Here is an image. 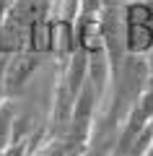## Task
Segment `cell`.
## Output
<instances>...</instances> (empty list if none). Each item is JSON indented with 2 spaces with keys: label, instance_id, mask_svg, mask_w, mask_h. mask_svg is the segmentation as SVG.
Returning <instances> with one entry per match:
<instances>
[{
  "label": "cell",
  "instance_id": "cell-1",
  "mask_svg": "<svg viewBox=\"0 0 153 156\" xmlns=\"http://www.w3.org/2000/svg\"><path fill=\"white\" fill-rule=\"evenodd\" d=\"M122 39L127 57H145L153 50V3L130 0L122 11Z\"/></svg>",
  "mask_w": 153,
  "mask_h": 156
},
{
  "label": "cell",
  "instance_id": "cell-2",
  "mask_svg": "<svg viewBox=\"0 0 153 156\" xmlns=\"http://www.w3.org/2000/svg\"><path fill=\"white\" fill-rule=\"evenodd\" d=\"M3 57H5V91L8 99H13L16 94H21L26 81L37 73L44 55H37L31 50H18V52H8Z\"/></svg>",
  "mask_w": 153,
  "mask_h": 156
},
{
  "label": "cell",
  "instance_id": "cell-3",
  "mask_svg": "<svg viewBox=\"0 0 153 156\" xmlns=\"http://www.w3.org/2000/svg\"><path fill=\"white\" fill-rule=\"evenodd\" d=\"M29 156H68V148H65L62 138H52L47 133H39V138L34 140Z\"/></svg>",
  "mask_w": 153,
  "mask_h": 156
},
{
  "label": "cell",
  "instance_id": "cell-4",
  "mask_svg": "<svg viewBox=\"0 0 153 156\" xmlns=\"http://www.w3.org/2000/svg\"><path fill=\"white\" fill-rule=\"evenodd\" d=\"M13 133H16V109L8 99L5 104H0V151H5L11 146Z\"/></svg>",
  "mask_w": 153,
  "mask_h": 156
},
{
  "label": "cell",
  "instance_id": "cell-5",
  "mask_svg": "<svg viewBox=\"0 0 153 156\" xmlns=\"http://www.w3.org/2000/svg\"><path fill=\"white\" fill-rule=\"evenodd\" d=\"M104 0H78V21H99Z\"/></svg>",
  "mask_w": 153,
  "mask_h": 156
},
{
  "label": "cell",
  "instance_id": "cell-6",
  "mask_svg": "<svg viewBox=\"0 0 153 156\" xmlns=\"http://www.w3.org/2000/svg\"><path fill=\"white\" fill-rule=\"evenodd\" d=\"M8 101V91H5V57L0 55V104Z\"/></svg>",
  "mask_w": 153,
  "mask_h": 156
},
{
  "label": "cell",
  "instance_id": "cell-7",
  "mask_svg": "<svg viewBox=\"0 0 153 156\" xmlns=\"http://www.w3.org/2000/svg\"><path fill=\"white\" fill-rule=\"evenodd\" d=\"M143 156H153V138H151V143L145 146V151H143Z\"/></svg>",
  "mask_w": 153,
  "mask_h": 156
},
{
  "label": "cell",
  "instance_id": "cell-8",
  "mask_svg": "<svg viewBox=\"0 0 153 156\" xmlns=\"http://www.w3.org/2000/svg\"><path fill=\"white\" fill-rule=\"evenodd\" d=\"M145 3H153V0H145Z\"/></svg>",
  "mask_w": 153,
  "mask_h": 156
}]
</instances>
